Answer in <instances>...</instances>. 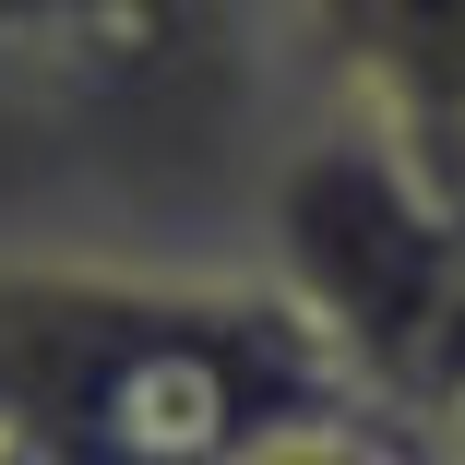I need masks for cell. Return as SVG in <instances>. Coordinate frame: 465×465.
Returning <instances> with one entry per match:
<instances>
[{"label": "cell", "mask_w": 465, "mask_h": 465, "mask_svg": "<svg viewBox=\"0 0 465 465\" xmlns=\"http://www.w3.org/2000/svg\"><path fill=\"white\" fill-rule=\"evenodd\" d=\"M322 96L311 0H0V274H262Z\"/></svg>", "instance_id": "6da1fadb"}, {"label": "cell", "mask_w": 465, "mask_h": 465, "mask_svg": "<svg viewBox=\"0 0 465 465\" xmlns=\"http://www.w3.org/2000/svg\"><path fill=\"white\" fill-rule=\"evenodd\" d=\"M334 96H358L465 203V0H311Z\"/></svg>", "instance_id": "7a4b0ae2"}, {"label": "cell", "mask_w": 465, "mask_h": 465, "mask_svg": "<svg viewBox=\"0 0 465 465\" xmlns=\"http://www.w3.org/2000/svg\"><path fill=\"white\" fill-rule=\"evenodd\" d=\"M418 441H430V465H465V394H453V406H441V418H430Z\"/></svg>", "instance_id": "3957f363"}]
</instances>
